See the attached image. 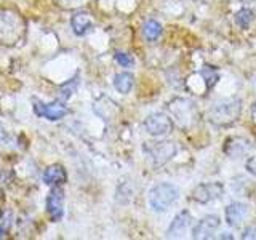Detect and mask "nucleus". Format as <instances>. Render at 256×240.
Masks as SVG:
<instances>
[{
    "instance_id": "1",
    "label": "nucleus",
    "mask_w": 256,
    "mask_h": 240,
    "mask_svg": "<svg viewBox=\"0 0 256 240\" xmlns=\"http://www.w3.org/2000/svg\"><path fill=\"white\" fill-rule=\"evenodd\" d=\"M180 197V190L173 184H157L149 190V204L152 206V210L164 213L170 208Z\"/></svg>"
},
{
    "instance_id": "2",
    "label": "nucleus",
    "mask_w": 256,
    "mask_h": 240,
    "mask_svg": "<svg viewBox=\"0 0 256 240\" xmlns=\"http://www.w3.org/2000/svg\"><path fill=\"white\" fill-rule=\"evenodd\" d=\"M240 101L238 100H222L214 102L210 112H208V118L212 120L214 125H229L236 122L240 116Z\"/></svg>"
},
{
    "instance_id": "3",
    "label": "nucleus",
    "mask_w": 256,
    "mask_h": 240,
    "mask_svg": "<svg viewBox=\"0 0 256 240\" xmlns=\"http://www.w3.org/2000/svg\"><path fill=\"white\" fill-rule=\"evenodd\" d=\"M142 150L146 152L149 160L154 166H162L168 160L173 158L176 154V146L170 141H160V142H146Z\"/></svg>"
},
{
    "instance_id": "4",
    "label": "nucleus",
    "mask_w": 256,
    "mask_h": 240,
    "mask_svg": "<svg viewBox=\"0 0 256 240\" xmlns=\"http://www.w3.org/2000/svg\"><path fill=\"white\" fill-rule=\"evenodd\" d=\"M224 192V188L221 182H204L192 190V198L198 204H208L213 200L220 198Z\"/></svg>"
},
{
    "instance_id": "5",
    "label": "nucleus",
    "mask_w": 256,
    "mask_h": 240,
    "mask_svg": "<svg viewBox=\"0 0 256 240\" xmlns=\"http://www.w3.org/2000/svg\"><path fill=\"white\" fill-rule=\"evenodd\" d=\"M144 126H146L148 133L152 136H164L172 132L173 124H172V118L168 116L162 114V112H157V114H150L146 118Z\"/></svg>"
},
{
    "instance_id": "6",
    "label": "nucleus",
    "mask_w": 256,
    "mask_h": 240,
    "mask_svg": "<svg viewBox=\"0 0 256 240\" xmlns=\"http://www.w3.org/2000/svg\"><path fill=\"white\" fill-rule=\"evenodd\" d=\"M220 218L214 214H208L204 220L197 222V226L192 230V237L194 238H213L214 232L220 228Z\"/></svg>"
},
{
    "instance_id": "7",
    "label": "nucleus",
    "mask_w": 256,
    "mask_h": 240,
    "mask_svg": "<svg viewBox=\"0 0 256 240\" xmlns=\"http://www.w3.org/2000/svg\"><path fill=\"white\" fill-rule=\"evenodd\" d=\"M34 112L38 117H45L48 120H60L66 116V106L62 102H52V104H44V102H34Z\"/></svg>"
},
{
    "instance_id": "8",
    "label": "nucleus",
    "mask_w": 256,
    "mask_h": 240,
    "mask_svg": "<svg viewBox=\"0 0 256 240\" xmlns=\"http://www.w3.org/2000/svg\"><path fill=\"white\" fill-rule=\"evenodd\" d=\"M46 210L53 221H60L64 214V196L61 189H53L46 200Z\"/></svg>"
},
{
    "instance_id": "9",
    "label": "nucleus",
    "mask_w": 256,
    "mask_h": 240,
    "mask_svg": "<svg viewBox=\"0 0 256 240\" xmlns=\"http://www.w3.org/2000/svg\"><path fill=\"white\" fill-rule=\"evenodd\" d=\"M248 214V206L244 204L234 202L226 208V221L230 228H240Z\"/></svg>"
},
{
    "instance_id": "10",
    "label": "nucleus",
    "mask_w": 256,
    "mask_h": 240,
    "mask_svg": "<svg viewBox=\"0 0 256 240\" xmlns=\"http://www.w3.org/2000/svg\"><path fill=\"white\" fill-rule=\"evenodd\" d=\"M190 214L189 212H180L178 214L174 216V220L172 221L170 224V228H168V237H172V238H178L181 237L184 232L188 230V228L190 226Z\"/></svg>"
},
{
    "instance_id": "11",
    "label": "nucleus",
    "mask_w": 256,
    "mask_h": 240,
    "mask_svg": "<svg viewBox=\"0 0 256 240\" xmlns=\"http://www.w3.org/2000/svg\"><path fill=\"white\" fill-rule=\"evenodd\" d=\"M250 149H252V144L248 142L245 138H234V140L228 141L226 154L230 156L232 158H238V157L245 156Z\"/></svg>"
},
{
    "instance_id": "12",
    "label": "nucleus",
    "mask_w": 256,
    "mask_h": 240,
    "mask_svg": "<svg viewBox=\"0 0 256 240\" xmlns=\"http://www.w3.org/2000/svg\"><path fill=\"white\" fill-rule=\"evenodd\" d=\"M44 181L46 184H61L66 181V172H64V168L60 165H52L45 170Z\"/></svg>"
},
{
    "instance_id": "13",
    "label": "nucleus",
    "mask_w": 256,
    "mask_h": 240,
    "mask_svg": "<svg viewBox=\"0 0 256 240\" xmlns=\"http://www.w3.org/2000/svg\"><path fill=\"white\" fill-rule=\"evenodd\" d=\"M92 18L90 14L86 13H77L74 18H72V29L77 36H84L88 32V29L92 28Z\"/></svg>"
},
{
    "instance_id": "14",
    "label": "nucleus",
    "mask_w": 256,
    "mask_h": 240,
    "mask_svg": "<svg viewBox=\"0 0 256 240\" xmlns=\"http://www.w3.org/2000/svg\"><path fill=\"white\" fill-rule=\"evenodd\" d=\"M133 76L128 74V72H122V74H117L114 77V86L118 93L126 94L128 92L133 88Z\"/></svg>"
},
{
    "instance_id": "15",
    "label": "nucleus",
    "mask_w": 256,
    "mask_h": 240,
    "mask_svg": "<svg viewBox=\"0 0 256 240\" xmlns=\"http://www.w3.org/2000/svg\"><path fill=\"white\" fill-rule=\"evenodd\" d=\"M142 34L149 42H154V40H157L160 34H162V26H160L157 21H148L142 28Z\"/></svg>"
},
{
    "instance_id": "16",
    "label": "nucleus",
    "mask_w": 256,
    "mask_h": 240,
    "mask_svg": "<svg viewBox=\"0 0 256 240\" xmlns=\"http://www.w3.org/2000/svg\"><path fill=\"white\" fill-rule=\"evenodd\" d=\"M253 20H254V14L252 10H248V8H242V10L236 14V21L242 29H246L248 26H250Z\"/></svg>"
},
{
    "instance_id": "17",
    "label": "nucleus",
    "mask_w": 256,
    "mask_h": 240,
    "mask_svg": "<svg viewBox=\"0 0 256 240\" xmlns=\"http://www.w3.org/2000/svg\"><path fill=\"white\" fill-rule=\"evenodd\" d=\"M202 77L205 78V84H206V86L208 88H212L216 82H218V78H220V76H218V70H216L214 68H212V66H206V68H204L202 69Z\"/></svg>"
},
{
    "instance_id": "18",
    "label": "nucleus",
    "mask_w": 256,
    "mask_h": 240,
    "mask_svg": "<svg viewBox=\"0 0 256 240\" xmlns=\"http://www.w3.org/2000/svg\"><path fill=\"white\" fill-rule=\"evenodd\" d=\"M114 58H116V61H117L122 68H133V66H134L133 56H132V54H128V53L117 52V53L114 54Z\"/></svg>"
},
{
    "instance_id": "19",
    "label": "nucleus",
    "mask_w": 256,
    "mask_h": 240,
    "mask_svg": "<svg viewBox=\"0 0 256 240\" xmlns=\"http://www.w3.org/2000/svg\"><path fill=\"white\" fill-rule=\"evenodd\" d=\"M246 170L250 172L254 176V178H256V156L246 160Z\"/></svg>"
},
{
    "instance_id": "20",
    "label": "nucleus",
    "mask_w": 256,
    "mask_h": 240,
    "mask_svg": "<svg viewBox=\"0 0 256 240\" xmlns=\"http://www.w3.org/2000/svg\"><path fill=\"white\" fill-rule=\"evenodd\" d=\"M221 238H234V236H229L228 232H224V234H221Z\"/></svg>"
},
{
    "instance_id": "21",
    "label": "nucleus",
    "mask_w": 256,
    "mask_h": 240,
    "mask_svg": "<svg viewBox=\"0 0 256 240\" xmlns=\"http://www.w3.org/2000/svg\"><path fill=\"white\" fill-rule=\"evenodd\" d=\"M4 232H5V228H2V226H0V237L4 236Z\"/></svg>"
},
{
    "instance_id": "22",
    "label": "nucleus",
    "mask_w": 256,
    "mask_h": 240,
    "mask_svg": "<svg viewBox=\"0 0 256 240\" xmlns=\"http://www.w3.org/2000/svg\"><path fill=\"white\" fill-rule=\"evenodd\" d=\"M4 136V128H2V125H0V138Z\"/></svg>"
}]
</instances>
